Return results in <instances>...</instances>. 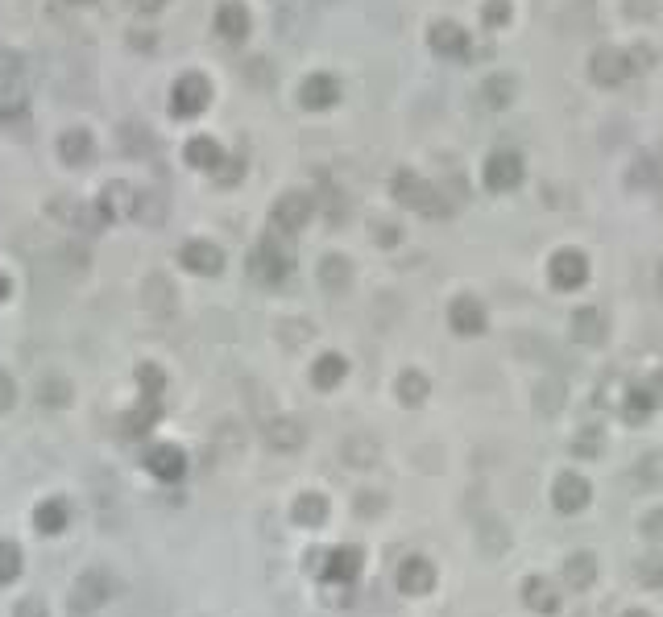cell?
I'll list each match as a JSON object with an SVG mask.
<instances>
[{"instance_id":"4","label":"cell","mask_w":663,"mask_h":617,"mask_svg":"<svg viewBox=\"0 0 663 617\" xmlns=\"http://www.w3.org/2000/svg\"><path fill=\"white\" fill-rule=\"evenodd\" d=\"M145 468H150L158 481H183V473H187V456H183L174 444H158L145 456Z\"/></svg>"},{"instance_id":"18","label":"cell","mask_w":663,"mask_h":617,"mask_svg":"<svg viewBox=\"0 0 663 617\" xmlns=\"http://www.w3.org/2000/svg\"><path fill=\"white\" fill-rule=\"evenodd\" d=\"M506 17H510V5H506V0H489V5L481 9V21H485V26H502Z\"/></svg>"},{"instance_id":"5","label":"cell","mask_w":663,"mask_h":617,"mask_svg":"<svg viewBox=\"0 0 663 617\" xmlns=\"http://www.w3.org/2000/svg\"><path fill=\"white\" fill-rule=\"evenodd\" d=\"M427 42H431V50L444 54V58L468 50V34L457 26V21H436V26H431V34H427Z\"/></svg>"},{"instance_id":"12","label":"cell","mask_w":663,"mask_h":617,"mask_svg":"<svg viewBox=\"0 0 663 617\" xmlns=\"http://www.w3.org/2000/svg\"><path fill=\"white\" fill-rule=\"evenodd\" d=\"M332 99H336V79H332V75H311V79L303 83V104L307 108H328Z\"/></svg>"},{"instance_id":"23","label":"cell","mask_w":663,"mask_h":617,"mask_svg":"<svg viewBox=\"0 0 663 617\" xmlns=\"http://www.w3.org/2000/svg\"><path fill=\"white\" fill-rule=\"evenodd\" d=\"M489 174H493V183H510V179H514V162H510V158H498V162H493V171H489Z\"/></svg>"},{"instance_id":"13","label":"cell","mask_w":663,"mask_h":617,"mask_svg":"<svg viewBox=\"0 0 663 617\" xmlns=\"http://www.w3.org/2000/svg\"><path fill=\"white\" fill-rule=\"evenodd\" d=\"M142 303L150 307V311H171V307H174V295H171V287H166V277L153 274L150 282H145V287H142Z\"/></svg>"},{"instance_id":"1","label":"cell","mask_w":663,"mask_h":617,"mask_svg":"<svg viewBox=\"0 0 663 617\" xmlns=\"http://www.w3.org/2000/svg\"><path fill=\"white\" fill-rule=\"evenodd\" d=\"M108 597H112V576H108V572H100V568H88V572L75 576V589H71L75 609L91 613V609L108 605Z\"/></svg>"},{"instance_id":"3","label":"cell","mask_w":663,"mask_h":617,"mask_svg":"<svg viewBox=\"0 0 663 617\" xmlns=\"http://www.w3.org/2000/svg\"><path fill=\"white\" fill-rule=\"evenodd\" d=\"M589 71H593V79H597V83H605V88H614V83H622V79H626V71H630V58H626V54H622V50H614V46H601V50L593 54Z\"/></svg>"},{"instance_id":"17","label":"cell","mask_w":663,"mask_h":617,"mask_svg":"<svg viewBox=\"0 0 663 617\" xmlns=\"http://www.w3.org/2000/svg\"><path fill=\"white\" fill-rule=\"evenodd\" d=\"M303 215H307V204L299 195H290V199H282L279 204V224H287V228H295Z\"/></svg>"},{"instance_id":"11","label":"cell","mask_w":663,"mask_h":617,"mask_svg":"<svg viewBox=\"0 0 663 617\" xmlns=\"http://www.w3.org/2000/svg\"><path fill=\"white\" fill-rule=\"evenodd\" d=\"M187 162L199 166V171H216L220 166V145L212 137H191L187 141Z\"/></svg>"},{"instance_id":"16","label":"cell","mask_w":663,"mask_h":617,"mask_svg":"<svg viewBox=\"0 0 663 617\" xmlns=\"http://www.w3.org/2000/svg\"><path fill=\"white\" fill-rule=\"evenodd\" d=\"M21 572V551L13 543H0V584H9Z\"/></svg>"},{"instance_id":"8","label":"cell","mask_w":663,"mask_h":617,"mask_svg":"<svg viewBox=\"0 0 663 617\" xmlns=\"http://www.w3.org/2000/svg\"><path fill=\"white\" fill-rule=\"evenodd\" d=\"M91 133L88 129H71V133H63V141H58V153H63L67 166H83V162H91Z\"/></svg>"},{"instance_id":"14","label":"cell","mask_w":663,"mask_h":617,"mask_svg":"<svg viewBox=\"0 0 663 617\" xmlns=\"http://www.w3.org/2000/svg\"><path fill=\"white\" fill-rule=\"evenodd\" d=\"M133 215H137V220H145V224H162V215H166V212H162V195H158V191L137 195L133 199Z\"/></svg>"},{"instance_id":"25","label":"cell","mask_w":663,"mask_h":617,"mask_svg":"<svg viewBox=\"0 0 663 617\" xmlns=\"http://www.w3.org/2000/svg\"><path fill=\"white\" fill-rule=\"evenodd\" d=\"M137 5H142V9H150V13H153V9H162V5H166V0H137Z\"/></svg>"},{"instance_id":"9","label":"cell","mask_w":663,"mask_h":617,"mask_svg":"<svg viewBox=\"0 0 663 617\" xmlns=\"http://www.w3.org/2000/svg\"><path fill=\"white\" fill-rule=\"evenodd\" d=\"M37 403L54 406V411H58V406H67V403H71V382H67L63 373H46L42 382H37Z\"/></svg>"},{"instance_id":"15","label":"cell","mask_w":663,"mask_h":617,"mask_svg":"<svg viewBox=\"0 0 663 617\" xmlns=\"http://www.w3.org/2000/svg\"><path fill=\"white\" fill-rule=\"evenodd\" d=\"M21 79V54L0 46V91H9V83Z\"/></svg>"},{"instance_id":"22","label":"cell","mask_w":663,"mask_h":617,"mask_svg":"<svg viewBox=\"0 0 663 617\" xmlns=\"http://www.w3.org/2000/svg\"><path fill=\"white\" fill-rule=\"evenodd\" d=\"M13 403H17V385H13L9 373H0V411H9Z\"/></svg>"},{"instance_id":"7","label":"cell","mask_w":663,"mask_h":617,"mask_svg":"<svg viewBox=\"0 0 663 617\" xmlns=\"http://www.w3.org/2000/svg\"><path fill=\"white\" fill-rule=\"evenodd\" d=\"M220 249L216 245H207V241H191V245H183V266L187 269H195V274H216L220 269Z\"/></svg>"},{"instance_id":"2","label":"cell","mask_w":663,"mask_h":617,"mask_svg":"<svg viewBox=\"0 0 663 617\" xmlns=\"http://www.w3.org/2000/svg\"><path fill=\"white\" fill-rule=\"evenodd\" d=\"M207 99H212V88H207L204 75H183L171 91V112L174 117H195L207 108Z\"/></svg>"},{"instance_id":"6","label":"cell","mask_w":663,"mask_h":617,"mask_svg":"<svg viewBox=\"0 0 663 617\" xmlns=\"http://www.w3.org/2000/svg\"><path fill=\"white\" fill-rule=\"evenodd\" d=\"M216 34L228 37V42H241V37L249 34V13H245L237 0L220 5V13H216Z\"/></svg>"},{"instance_id":"26","label":"cell","mask_w":663,"mask_h":617,"mask_svg":"<svg viewBox=\"0 0 663 617\" xmlns=\"http://www.w3.org/2000/svg\"><path fill=\"white\" fill-rule=\"evenodd\" d=\"M5 298H9V277L0 274V303H5Z\"/></svg>"},{"instance_id":"19","label":"cell","mask_w":663,"mask_h":617,"mask_svg":"<svg viewBox=\"0 0 663 617\" xmlns=\"http://www.w3.org/2000/svg\"><path fill=\"white\" fill-rule=\"evenodd\" d=\"M655 9H659V0H626V13H630L635 21L655 17Z\"/></svg>"},{"instance_id":"24","label":"cell","mask_w":663,"mask_h":617,"mask_svg":"<svg viewBox=\"0 0 663 617\" xmlns=\"http://www.w3.org/2000/svg\"><path fill=\"white\" fill-rule=\"evenodd\" d=\"M17 617H46V609L37 605V601H21V605H17Z\"/></svg>"},{"instance_id":"20","label":"cell","mask_w":663,"mask_h":617,"mask_svg":"<svg viewBox=\"0 0 663 617\" xmlns=\"http://www.w3.org/2000/svg\"><path fill=\"white\" fill-rule=\"evenodd\" d=\"M510 88H514L510 79H489V83H485V96H489V104H506Z\"/></svg>"},{"instance_id":"21","label":"cell","mask_w":663,"mask_h":617,"mask_svg":"<svg viewBox=\"0 0 663 617\" xmlns=\"http://www.w3.org/2000/svg\"><path fill=\"white\" fill-rule=\"evenodd\" d=\"M137 377H142V385H145V394H150V398L162 390V369L158 365H142V373H137Z\"/></svg>"},{"instance_id":"10","label":"cell","mask_w":663,"mask_h":617,"mask_svg":"<svg viewBox=\"0 0 663 617\" xmlns=\"http://www.w3.org/2000/svg\"><path fill=\"white\" fill-rule=\"evenodd\" d=\"M67 518H71V510H67V501H46V506H37V514H34V522H37V530L42 535H58V530L67 527Z\"/></svg>"},{"instance_id":"27","label":"cell","mask_w":663,"mask_h":617,"mask_svg":"<svg viewBox=\"0 0 663 617\" xmlns=\"http://www.w3.org/2000/svg\"><path fill=\"white\" fill-rule=\"evenodd\" d=\"M79 5H91V0H79Z\"/></svg>"}]
</instances>
